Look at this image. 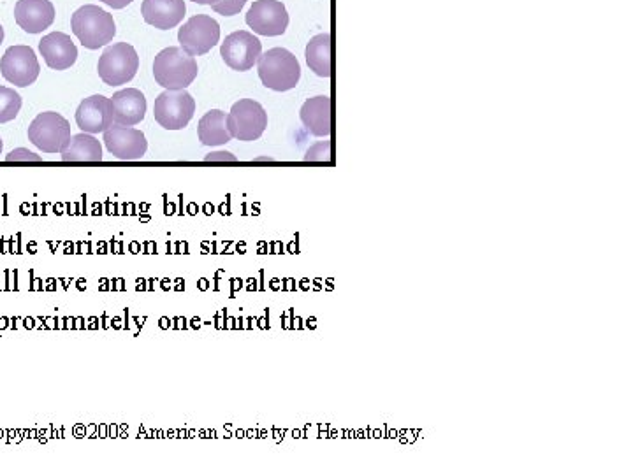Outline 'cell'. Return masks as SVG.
Instances as JSON below:
<instances>
[{"label": "cell", "mask_w": 633, "mask_h": 474, "mask_svg": "<svg viewBox=\"0 0 633 474\" xmlns=\"http://www.w3.org/2000/svg\"><path fill=\"white\" fill-rule=\"evenodd\" d=\"M196 58L178 46H169L153 60V78L166 90H185L197 78Z\"/></svg>", "instance_id": "6da1fadb"}, {"label": "cell", "mask_w": 633, "mask_h": 474, "mask_svg": "<svg viewBox=\"0 0 633 474\" xmlns=\"http://www.w3.org/2000/svg\"><path fill=\"white\" fill-rule=\"evenodd\" d=\"M257 72L262 85L275 92H289L298 87L301 65L298 58L285 48L268 50L257 60Z\"/></svg>", "instance_id": "7a4b0ae2"}, {"label": "cell", "mask_w": 633, "mask_h": 474, "mask_svg": "<svg viewBox=\"0 0 633 474\" xmlns=\"http://www.w3.org/2000/svg\"><path fill=\"white\" fill-rule=\"evenodd\" d=\"M74 36L80 39V43L88 50H99L102 46L110 44L117 34V25L113 15L108 11L87 4L78 9L71 18Z\"/></svg>", "instance_id": "3957f363"}, {"label": "cell", "mask_w": 633, "mask_h": 474, "mask_svg": "<svg viewBox=\"0 0 633 474\" xmlns=\"http://www.w3.org/2000/svg\"><path fill=\"white\" fill-rule=\"evenodd\" d=\"M139 69L138 51L127 43L108 46L97 64L99 78L110 87H122L134 79Z\"/></svg>", "instance_id": "277c9868"}, {"label": "cell", "mask_w": 633, "mask_h": 474, "mask_svg": "<svg viewBox=\"0 0 633 474\" xmlns=\"http://www.w3.org/2000/svg\"><path fill=\"white\" fill-rule=\"evenodd\" d=\"M29 141L43 153H62L71 143V125L64 116L46 111L30 123Z\"/></svg>", "instance_id": "5b68a950"}, {"label": "cell", "mask_w": 633, "mask_h": 474, "mask_svg": "<svg viewBox=\"0 0 633 474\" xmlns=\"http://www.w3.org/2000/svg\"><path fill=\"white\" fill-rule=\"evenodd\" d=\"M196 113V101L187 90H166L153 104L155 122L166 130H182Z\"/></svg>", "instance_id": "8992f818"}, {"label": "cell", "mask_w": 633, "mask_h": 474, "mask_svg": "<svg viewBox=\"0 0 633 474\" xmlns=\"http://www.w3.org/2000/svg\"><path fill=\"white\" fill-rule=\"evenodd\" d=\"M268 127V113L259 102L241 99L227 115V129L238 141H257Z\"/></svg>", "instance_id": "52a82bcc"}, {"label": "cell", "mask_w": 633, "mask_h": 474, "mask_svg": "<svg viewBox=\"0 0 633 474\" xmlns=\"http://www.w3.org/2000/svg\"><path fill=\"white\" fill-rule=\"evenodd\" d=\"M0 72L6 81L15 87L27 88L36 83L41 65L30 46H11L0 58Z\"/></svg>", "instance_id": "ba28073f"}, {"label": "cell", "mask_w": 633, "mask_h": 474, "mask_svg": "<svg viewBox=\"0 0 633 474\" xmlns=\"http://www.w3.org/2000/svg\"><path fill=\"white\" fill-rule=\"evenodd\" d=\"M220 41V25L211 16H192L178 32L180 48L192 57L210 53Z\"/></svg>", "instance_id": "9c48e42d"}, {"label": "cell", "mask_w": 633, "mask_h": 474, "mask_svg": "<svg viewBox=\"0 0 633 474\" xmlns=\"http://www.w3.org/2000/svg\"><path fill=\"white\" fill-rule=\"evenodd\" d=\"M262 55V43L247 30H238L220 46V57L233 71H250Z\"/></svg>", "instance_id": "30bf717a"}, {"label": "cell", "mask_w": 633, "mask_h": 474, "mask_svg": "<svg viewBox=\"0 0 633 474\" xmlns=\"http://www.w3.org/2000/svg\"><path fill=\"white\" fill-rule=\"evenodd\" d=\"M245 20L259 36H282L289 27V13L280 0H255Z\"/></svg>", "instance_id": "8fae6325"}, {"label": "cell", "mask_w": 633, "mask_h": 474, "mask_svg": "<svg viewBox=\"0 0 633 474\" xmlns=\"http://www.w3.org/2000/svg\"><path fill=\"white\" fill-rule=\"evenodd\" d=\"M104 144L113 157L124 162L141 160L148 150L145 134L141 130L124 125H111L110 129L104 132Z\"/></svg>", "instance_id": "7c38bea8"}, {"label": "cell", "mask_w": 633, "mask_h": 474, "mask_svg": "<svg viewBox=\"0 0 633 474\" xmlns=\"http://www.w3.org/2000/svg\"><path fill=\"white\" fill-rule=\"evenodd\" d=\"M115 122L113 118V104L104 95H92L81 102L76 111V123L85 134H99L106 132Z\"/></svg>", "instance_id": "4fadbf2b"}, {"label": "cell", "mask_w": 633, "mask_h": 474, "mask_svg": "<svg viewBox=\"0 0 633 474\" xmlns=\"http://www.w3.org/2000/svg\"><path fill=\"white\" fill-rule=\"evenodd\" d=\"M39 51L46 65L53 71H66L78 60V48L64 32H51L39 43Z\"/></svg>", "instance_id": "5bb4252c"}, {"label": "cell", "mask_w": 633, "mask_h": 474, "mask_svg": "<svg viewBox=\"0 0 633 474\" xmlns=\"http://www.w3.org/2000/svg\"><path fill=\"white\" fill-rule=\"evenodd\" d=\"M15 20L29 34H41L55 22V8L50 0H18Z\"/></svg>", "instance_id": "9a60e30c"}, {"label": "cell", "mask_w": 633, "mask_h": 474, "mask_svg": "<svg viewBox=\"0 0 633 474\" xmlns=\"http://www.w3.org/2000/svg\"><path fill=\"white\" fill-rule=\"evenodd\" d=\"M187 13L185 0H143L141 15L155 29L171 30L183 22Z\"/></svg>", "instance_id": "2e32d148"}, {"label": "cell", "mask_w": 633, "mask_h": 474, "mask_svg": "<svg viewBox=\"0 0 633 474\" xmlns=\"http://www.w3.org/2000/svg\"><path fill=\"white\" fill-rule=\"evenodd\" d=\"M113 118L117 125L134 127L145 120L146 99L138 88H125L111 97Z\"/></svg>", "instance_id": "e0dca14e"}, {"label": "cell", "mask_w": 633, "mask_h": 474, "mask_svg": "<svg viewBox=\"0 0 633 474\" xmlns=\"http://www.w3.org/2000/svg\"><path fill=\"white\" fill-rule=\"evenodd\" d=\"M299 118L305 129L315 137H329L331 134V99L328 95H317L303 104Z\"/></svg>", "instance_id": "ac0fdd59"}, {"label": "cell", "mask_w": 633, "mask_h": 474, "mask_svg": "<svg viewBox=\"0 0 633 474\" xmlns=\"http://www.w3.org/2000/svg\"><path fill=\"white\" fill-rule=\"evenodd\" d=\"M197 137L203 146H222L231 143V132L227 129V115L220 109H211L199 120Z\"/></svg>", "instance_id": "d6986e66"}, {"label": "cell", "mask_w": 633, "mask_h": 474, "mask_svg": "<svg viewBox=\"0 0 633 474\" xmlns=\"http://www.w3.org/2000/svg\"><path fill=\"white\" fill-rule=\"evenodd\" d=\"M64 162H101L102 146L99 139L92 134L81 132L78 136L71 137V143L62 151Z\"/></svg>", "instance_id": "ffe728a7"}, {"label": "cell", "mask_w": 633, "mask_h": 474, "mask_svg": "<svg viewBox=\"0 0 633 474\" xmlns=\"http://www.w3.org/2000/svg\"><path fill=\"white\" fill-rule=\"evenodd\" d=\"M306 64L317 76H331V34H319L306 46Z\"/></svg>", "instance_id": "44dd1931"}, {"label": "cell", "mask_w": 633, "mask_h": 474, "mask_svg": "<svg viewBox=\"0 0 633 474\" xmlns=\"http://www.w3.org/2000/svg\"><path fill=\"white\" fill-rule=\"evenodd\" d=\"M22 109V97L13 88L0 87V123L13 122Z\"/></svg>", "instance_id": "7402d4cb"}, {"label": "cell", "mask_w": 633, "mask_h": 474, "mask_svg": "<svg viewBox=\"0 0 633 474\" xmlns=\"http://www.w3.org/2000/svg\"><path fill=\"white\" fill-rule=\"evenodd\" d=\"M247 0H219L217 4H213L211 8L215 13H219L222 16H234L240 13L241 9L245 8Z\"/></svg>", "instance_id": "603a6c76"}, {"label": "cell", "mask_w": 633, "mask_h": 474, "mask_svg": "<svg viewBox=\"0 0 633 474\" xmlns=\"http://www.w3.org/2000/svg\"><path fill=\"white\" fill-rule=\"evenodd\" d=\"M331 143L329 141H321L315 144L310 150L306 151L305 160L308 162H324L331 160Z\"/></svg>", "instance_id": "cb8c5ba5"}, {"label": "cell", "mask_w": 633, "mask_h": 474, "mask_svg": "<svg viewBox=\"0 0 633 474\" xmlns=\"http://www.w3.org/2000/svg\"><path fill=\"white\" fill-rule=\"evenodd\" d=\"M6 160L8 162H41L43 158L32 151L25 150V148H18V150L11 151Z\"/></svg>", "instance_id": "d4e9b609"}, {"label": "cell", "mask_w": 633, "mask_h": 474, "mask_svg": "<svg viewBox=\"0 0 633 474\" xmlns=\"http://www.w3.org/2000/svg\"><path fill=\"white\" fill-rule=\"evenodd\" d=\"M204 160L206 162H236L238 158L234 157L233 153H229V151H215V153L206 155Z\"/></svg>", "instance_id": "484cf974"}, {"label": "cell", "mask_w": 633, "mask_h": 474, "mask_svg": "<svg viewBox=\"0 0 633 474\" xmlns=\"http://www.w3.org/2000/svg\"><path fill=\"white\" fill-rule=\"evenodd\" d=\"M101 2L113 9H124L131 4L132 0H101Z\"/></svg>", "instance_id": "4316f807"}, {"label": "cell", "mask_w": 633, "mask_h": 474, "mask_svg": "<svg viewBox=\"0 0 633 474\" xmlns=\"http://www.w3.org/2000/svg\"><path fill=\"white\" fill-rule=\"evenodd\" d=\"M192 2H196L199 6H213V4H217L219 0H192Z\"/></svg>", "instance_id": "83f0119b"}, {"label": "cell", "mask_w": 633, "mask_h": 474, "mask_svg": "<svg viewBox=\"0 0 633 474\" xmlns=\"http://www.w3.org/2000/svg\"><path fill=\"white\" fill-rule=\"evenodd\" d=\"M4 41V29H2V25H0V44Z\"/></svg>", "instance_id": "f1b7e54d"}, {"label": "cell", "mask_w": 633, "mask_h": 474, "mask_svg": "<svg viewBox=\"0 0 633 474\" xmlns=\"http://www.w3.org/2000/svg\"><path fill=\"white\" fill-rule=\"evenodd\" d=\"M2 148H4V144H2V139H0V153H2Z\"/></svg>", "instance_id": "f546056e"}]
</instances>
